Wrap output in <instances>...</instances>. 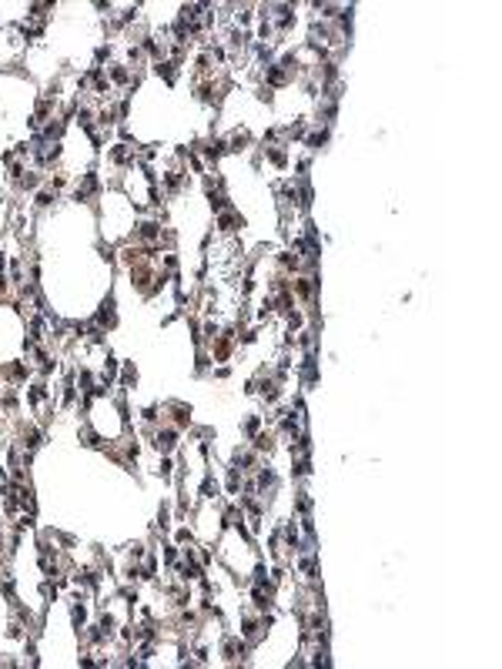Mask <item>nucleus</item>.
Returning <instances> with one entry per match:
<instances>
[{"label":"nucleus","instance_id":"obj_1","mask_svg":"<svg viewBox=\"0 0 502 669\" xmlns=\"http://www.w3.org/2000/svg\"><path fill=\"white\" fill-rule=\"evenodd\" d=\"M158 448H161V452H171V448H174V432H161V435H158Z\"/></svg>","mask_w":502,"mask_h":669}]
</instances>
